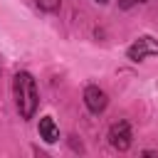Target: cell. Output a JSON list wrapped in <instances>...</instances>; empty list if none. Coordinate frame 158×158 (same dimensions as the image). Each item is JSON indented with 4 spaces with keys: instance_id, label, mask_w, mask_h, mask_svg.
<instances>
[{
    "instance_id": "1",
    "label": "cell",
    "mask_w": 158,
    "mask_h": 158,
    "mask_svg": "<svg viewBox=\"0 0 158 158\" xmlns=\"http://www.w3.org/2000/svg\"><path fill=\"white\" fill-rule=\"evenodd\" d=\"M12 94H15V106L20 111L22 118H32L40 104V94H37V84L35 77L30 72H17L12 77Z\"/></svg>"
},
{
    "instance_id": "2",
    "label": "cell",
    "mask_w": 158,
    "mask_h": 158,
    "mask_svg": "<svg viewBox=\"0 0 158 158\" xmlns=\"http://www.w3.org/2000/svg\"><path fill=\"white\" fill-rule=\"evenodd\" d=\"M126 57H128L131 62H143V59H148V57H158V40L151 37V35H141L133 44H128Z\"/></svg>"
},
{
    "instance_id": "3",
    "label": "cell",
    "mask_w": 158,
    "mask_h": 158,
    "mask_svg": "<svg viewBox=\"0 0 158 158\" xmlns=\"http://www.w3.org/2000/svg\"><path fill=\"white\" fill-rule=\"evenodd\" d=\"M106 138H109L111 148H116V151H121V153H123V151H128V148H131V143H133V133H131L128 121H116V123H111V128H109Z\"/></svg>"
},
{
    "instance_id": "4",
    "label": "cell",
    "mask_w": 158,
    "mask_h": 158,
    "mask_svg": "<svg viewBox=\"0 0 158 158\" xmlns=\"http://www.w3.org/2000/svg\"><path fill=\"white\" fill-rule=\"evenodd\" d=\"M84 106H86L89 114H94V116L104 114L106 106H109V96H106V91L99 89L96 84H89V86L84 89Z\"/></svg>"
},
{
    "instance_id": "5",
    "label": "cell",
    "mask_w": 158,
    "mask_h": 158,
    "mask_svg": "<svg viewBox=\"0 0 158 158\" xmlns=\"http://www.w3.org/2000/svg\"><path fill=\"white\" fill-rule=\"evenodd\" d=\"M37 133L44 143H57L59 141V126L54 123L52 116H42L40 123H37Z\"/></svg>"
},
{
    "instance_id": "6",
    "label": "cell",
    "mask_w": 158,
    "mask_h": 158,
    "mask_svg": "<svg viewBox=\"0 0 158 158\" xmlns=\"http://www.w3.org/2000/svg\"><path fill=\"white\" fill-rule=\"evenodd\" d=\"M37 7L44 12H57L62 7V0H37Z\"/></svg>"
},
{
    "instance_id": "7",
    "label": "cell",
    "mask_w": 158,
    "mask_h": 158,
    "mask_svg": "<svg viewBox=\"0 0 158 158\" xmlns=\"http://www.w3.org/2000/svg\"><path fill=\"white\" fill-rule=\"evenodd\" d=\"M141 2H148V0H118V7L121 10H131V7L141 5Z\"/></svg>"
},
{
    "instance_id": "8",
    "label": "cell",
    "mask_w": 158,
    "mask_h": 158,
    "mask_svg": "<svg viewBox=\"0 0 158 158\" xmlns=\"http://www.w3.org/2000/svg\"><path fill=\"white\" fill-rule=\"evenodd\" d=\"M72 148H74V151H79V153H84V146H81V143H77L74 138H72Z\"/></svg>"
},
{
    "instance_id": "9",
    "label": "cell",
    "mask_w": 158,
    "mask_h": 158,
    "mask_svg": "<svg viewBox=\"0 0 158 158\" xmlns=\"http://www.w3.org/2000/svg\"><path fill=\"white\" fill-rule=\"evenodd\" d=\"M94 2H99V5H106V2H109V0H94Z\"/></svg>"
},
{
    "instance_id": "10",
    "label": "cell",
    "mask_w": 158,
    "mask_h": 158,
    "mask_svg": "<svg viewBox=\"0 0 158 158\" xmlns=\"http://www.w3.org/2000/svg\"><path fill=\"white\" fill-rule=\"evenodd\" d=\"M0 69H2V67H0Z\"/></svg>"
}]
</instances>
